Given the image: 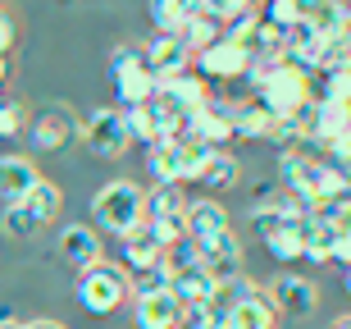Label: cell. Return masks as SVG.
<instances>
[{
	"instance_id": "33",
	"label": "cell",
	"mask_w": 351,
	"mask_h": 329,
	"mask_svg": "<svg viewBox=\"0 0 351 329\" xmlns=\"http://www.w3.org/2000/svg\"><path fill=\"white\" fill-rule=\"evenodd\" d=\"M14 37H19V27H14V14L0 10V60L14 51Z\"/></svg>"
},
{
	"instance_id": "20",
	"label": "cell",
	"mask_w": 351,
	"mask_h": 329,
	"mask_svg": "<svg viewBox=\"0 0 351 329\" xmlns=\"http://www.w3.org/2000/svg\"><path fill=\"white\" fill-rule=\"evenodd\" d=\"M196 10H201V0H151V5H146L156 32H165V37H178Z\"/></svg>"
},
{
	"instance_id": "18",
	"label": "cell",
	"mask_w": 351,
	"mask_h": 329,
	"mask_svg": "<svg viewBox=\"0 0 351 329\" xmlns=\"http://www.w3.org/2000/svg\"><path fill=\"white\" fill-rule=\"evenodd\" d=\"M228 124H233V137L261 142V137H269L274 115L256 101V96H247V101H228Z\"/></svg>"
},
{
	"instance_id": "29",
	"label": "cell",
	"mask_w": 351,
	"mask_h": 329,
	"mask_svg": "<svg viewBox=\"0 0 351 329\" xmlns=\"http://www.w3.org/2000/svg\"><path fill=\"white\" fill-rule=\"evenodd\" d=\"M0 229L10 238H32V234H41V224H37V215L27 211L23 201H10L5 211H0Z\"/></svg>"
},
{
	"instance_id": "28",
	"label": "cell",
	"mask_w": 351,
	"mask_h": 329,
	"mask_svg": "<svg viewBox=\"0 0 351 329\" xmlns=\"http://www.w3.org/2000/svg\"><path fill=\"white\" fill-rule=\"evenodd\" d=\"M215 156L210 146H201L196 137H187V142H178V179L182 183H196L201 179V170H206V160Z\"/></svg>"
},
{
	"instance_id": "4",
	"label": "cell",
	"mask_w": 351,
	"mask_h": 329,
	"mask_svg": "<svg viewBox=\"0 0 351 329\" xmlns=\"http://www.w3.org/2000/svg\"><path fill=\"white\" fill-rule=\"evenodd\" d=\"M187 192H182V183H165V188H151L146 192V224L160 234V242L165 247H173V242H182L187 238Z\"/></svg>"
},
{
	"instance_id": "11",
	"label": "cell",
	"mask_w": 351,
	"mask_h": 329,
	"mask_svg": "<svg viewBox=\"0 0 351 329\" xmlns=\"http://www.w3.org/2000/svg\"><path fill=\"white\" fill-rule=\"evenodd\" d=\"M233 229V215L223 211V201H215V197H196V201H187V238H192V247L201 251V247H210L215 238H223Z\"/></svg>"
},
{
	"instance_id": "14",
	"label": "cell",
	"mask_w": 351,
	"mask_h": 329,
	"mask_svg": "<svg viewBox=\"0 0 351 329\" xmlns=\"http://www.w3.org/2000/svg\"><path fill=\"white\" fill-rule=\"evenodd\" d=\"M192 137L210 151H223L233 142V124H228V101H210L206 110L192 115Z\"/></svg>"
},
{
	"instance_id": "32",
	"label": "cell",
	"mask_w": 351,
	"mask_h": 329,
	"mask_svg": "<svg viewBox=\"0 0 351 329\" xmlns=\"http://www.w3.org/2000/svg\"><path fill=\"white\" fill-rule=\"evenodd\" d=\"M142 65H146L142 46H114V51H110V78L123 73V69H142Z\"/></svg>"
},
{
	"instance_id": "9",
	"label": "cell",
	"mask_w": 351,
	"mask_h": 329,
	"mask_svg": "<svg viewBox=\"0 0 351 329\" xmlns=\"http://www.w3.org/2000/svg\"><path fill=\"white\" fill-rule=\"evenodd\" d=\"M55 247H60V256H64L78 275H87V270H96V265L105 261V242L91 224H64L60 238H55Z\"/></svg>"
},
{
	"instance_id": "13",
	"label": "cell",
	"mask_w": 351,
	"mask_h": 329,
	"mask_svg": "<svg viewBox=\"0 0 351 329\" xmlns=\"http://www.w3.org/2000/svg\"><path fill=\"white\" fill-rule=\"evenodd\" d=\"M132 316H137V329H182L187 306L165 288V293H142V297H132Z\"/></svg>"
},
{
	"instance_id": "35",
	"label": "cell",
	"mask_w": 351,
	"mask_h": 329,
	"mask_svg": "<svg viewBox=\"0 0 351 329\" xmlns=\"http://www.w3.org/2000/svg\"><path fill=\"white\" fill-rule=\"evenodd\" d=\"M328 329H351V311H347V316H333V320H328Z\"/></svg>"
},
{
	"instance_id": "19",
	"label": "cell",
	"mask_w": 351,
	"mask_h": 329,
	"mask_svg": "<svg viewBox=\"0 0 351 329\" xmlns=\"http://www.w3.org/2000/svg\"><path fill=\"white\" fill-rule=\"evenodd\" d=\"M156 73L151 69H123V73H114V92H119V110H137V106H151L156 101Z\"/></svg>"
},
{
	"instance_id": "39",
	"label": "cell",
	"mask_w": 351,
	"mask_h": 329,
	"mask_svg": "<svg viewBox=\"0 0 351 329\" xmlns=\"http://www.w3.org/2000/svg\"><path fill=\"white\" fill-rule=\"evenodd\" d=\"M5 73H10V69H5V60H0V82H5Z\"/></svg>"
},
{
	"instance_id": "7",
	"label": "cell",
	"mask_w": 351,
	"mask_h": 329,
	"mask_svg": "<svg viewBox=\"0 0 351 329\" xmlns=\"http://www.w3.org/2000/svg\"><path fill=\"white\" fill-rule=\"evenodd\" d=\"M196 65V78H215V82H237V78H251V69H256V60H251L247 46H237V41L219 37L215 46H206V51L192 55Z\"/></svg>"
},
{
	"instance_id": "22",
	"label": "cell",
	"mask_w": 351,
	"mask_h": 329,
	"mask_svg": "<svg viewBox=\"0 0 351 329\" xmlns=\"http://www.w3.org/2000/svg\"><path fill=\"white\" fill-rule=\"evenodd\" d=\"M237 179H242V165H237V156H228V151H215V156L206 160V170H201V179H196V183H206L210 192H228Z\"/></svg>"
},
{
	"instance_id": "10",
	"label": "cell",
	"mask_w": 351,
	"mask_h": 329,
	"mask_svg": "<svg viewBox=\"0 0 351 329\" xmlns=\"http://www.w3.org/2000/svg\"><path fill=\"white\" fill-rule=\"evenodd\" d=\"M269 302H274V311H283V316L306 320V316H315V306H319V288H315L306 275H278L269 284Z\"/></svg>"
},
{
	"instance_id": "21",
	"label": "cell",
	"mask_w": 351,
	"mask_h": 329,
	"mask_svg": "<svg viewBox=\"0 0 351 329\" xmlns=\"http://www.w3.org/2000/svg\"><path fill=\"white\" fill-rule=\"evenodd\" d=\"M146 174L156 179V188L182 183L178 179V142H165V137H160L156 146H146Z\"/></svg>"
},
{
	"instance_id": "24",
	"label": "cell",
	"mask_w": 351,
	"mask_h": 329,
	"mask_svg": "<svg viewBox=\"0 0 351 329\" xmlns=\"http://www.w3.org/2000/svg\"><path fill=\"white\" fill-rule=\"evenodd\" d=\"M123 128H128L132 146H156L160 142V124H156V115H151V106L123 110Z\"/></svg>"
},
{
	"instance_id": "2",
	"label": "cell",
	"mask_w": 351,
	"mask_h": 329,
	"mask_svg": "<svg viewBox=\"0 0 351 329\" xmlns=\"http://www.w3.org/2000/svg\"><path fill=\"white\" fill-rule=\"evenodd\" d=\"M146 220V192L132 179H110V183L91 197V229L96 234H132Z\"/></svg>"
},
{
	"instance_id": "6",
	"label": "cell",
	"mask_w": 351,
	"mask_h": 329,
	"mask_svg": "<svg viewBox=\"0 0 351 329\" xmlns=\"http://www.w3.org/2000/svg\"><path fill=\"white\" fill-rule=\"evenodd\" d=\"M32 146L37 151H64V146L78 142V133H82V119L73 115V106L69 101H51V106H41L37 119H32Z\"/></svg>"
},
{
	"instance_id": "16",
	"label": "cell",
	"mask_w": 351,
	"mask_h": 329,
	"mask_svg": "<svg viewBox=\"0 0 351 329\" xmlns=\"http://www.w3.org/2000/svg\"><path fill=\"white\" fill-rule=\"evenodd\" d=\"M201 261H206V270L215 275V284H228V279L242 275V238L228 229L223 238H215L210 247H201Z\"/></svg>"
},
{
	"instance_id": "12",
	"label": "cell",
	"mask_w": 351,
	"mask_h": 329,
	"mask_svg": "<svg viewBox=\"0 0 351 329\" xmlns=\"http://www.w3.org/2000/svg\"><path fill=\"white\" fill-rule=\"evenodd\" d=\"M142 60H146V69L156 73V82L160 78H178V73L192 69V51L182 46V37H165V32H151V37H146Z\"/></svg>"
},
{
	"instance_id": "17",
	"label": "cell",
	"mask_w": 351,
	"mask_h": 329,
	"mask_svg": "<svg viewBox=\"0 0 351 329\" xmlns=\"http://www.w3.org/2000/svg\"><path fill=\"white\" fill-rule=\"evenodd\" d=\"M41 183L37 165L27 156H0V201H27V192Z\"/></svg>"
},
{
	"instance_id": "25",
	"label": "cell",
	"mask_w": 351,
	"mask_h": 329,
	"mask_svg": "<svg viewBox=\"0 0 351 329\" xmlns=\"http://www.w3.org/2000/svg\"><path fill=\"white\" fill-rule=\"evenodd\" d=\"M182 329H233V316L223 311L215 297H206V302L187 306V316H182Z\"/></svg>"
},
{
	"instance_id": "36",
	"label": "cell",
	"mask_w": 351,
	"mask_h": 329,
	"mask_svg": "<svg viewBox=\"0 0 351 329\" xmlns=\"http://www.w3.org/2000/svg\"><path fill=\"white\" fill-rule=\"evenodd\" d=\"M0 329H19V325L10 320V311H0Z\"/></svg>"
},
{
	"instance_id": "34",
	"label": "cell",
	"mask_w": 351,
	"mask_h": 329,
	"mask_svg": "<svg viewBox=\"0 0 351 329\" xmlns=\"http://www.w3.org/2000/svg\"><path fill=\"white\" fill-rule=\"evenodd\" d=\"M19 329H64V325H60V320H46V316H41V320H27V325H19Z\"/></svg>"
},
{
	"instance_id": "1",
	"label": "cell",
	"mask_w": 351,
	"mask_h": 329,
	"mask_svg": "<svg viewBox=\"0 0 351 329\" xmlns=\"http://www.w3.org/2000/svg\"><path fill=\"white\" fill-rule=\"evenodd\" d=\"M251 87H256V101L269 110L274 119H297L301 110L311 106V73L297 65H265V69H251Z\"/></svg>"
},
{
	"instance_id": "37",
	"label": "cell",
	"mask_w": 351,
	"mask_h": 329,
	"mask_svg": "<svg viewBox=\"0 0 351 329\" xmlns=\"http://www.w3.org/2000/svg\"><path fill=\"white\" fill-rule=\"evenodd\" d=\"M342 284H347V293H351V265H347V270H342Z\"/></svg>"
},
{
	"instance_id": "31",
	"label": "cell",
	"mask_w": 351,
	"mask_h": 329,
	"mask_svg": "<svg viewBox=\"0 0 351 329\" xmlns=\"http://www.w3.org/2000/svg\"><path fill=\"white\" fill-rule=\"evenodd\" d=\"M23 110H27L23 101H0V142L14 137V133H23V124H27Z\"/></svg>"
},
{
	"instance_id": "8",
	"label": "cell",
	"mask_w": 351,
	"mask_h": 329,
	"mask_svg": "<svg viewBox=\"0 0 351 329\" xmlns=\"http://www.w3.org/2000/svg\"><path fill=\"white\" fill-rule=\"evenodd\" d=\"M119 256H123V275L137 279V275H151V270L165 265V242H160V234L142 220L132 234L119 238Z\"/></svg>"
},
{
	"instance_id": "5",
	"label": "cell",
	"mask_w": 351,
	"mask_h": 329,
	"mask_svg": "<svg viewBox=\"0 0 351 329\" xmlns=\"http://www.w3.org/2000/svg\"><path fill=\"white\" fill-rule=\"evenodd\" d=\"M82 142H87V151L96 160H119L123 151H128V128H123V110L119 106H96L87 119H82Z\"/></svg>"
},
{
	"instance_id": "26",
	"label": "cell",
	"mask_w": 351,
	"mask_h": 329,
	"mask_svg": "<svg viewBox=\"0 0 351 329\" xmlns=\"http://www.w3.org/2000/svg\"><path fill=\"white\" fill-rule=\"evenodd\" d=\"M233 329H274V302L261 293V297L233 306Z\"/></svg>"
},
{
	"instance_id": "38",
	"label": "cell",
	"mask_w": 351,
	"mask_h": 329,
	"mask_svg": "<svg viewBox=\"0 0 351 329\" xmlns=\"http://www.w3.org/2000/svg\"><path fill=\"white\" fill-rule=\"evenodd\" d=\"M342 174H347V192H351V165H347V170H342Z\"/></svg>"
},
{
	"instance_id": "23",
	"label": "cell",
	"mask_w": 351,
	"mask_h": 329,
	"mask_svg": "<svg viewBox=\"0 0 351 329\" xmlns=\"http://www.w3.org/2000/svg\"><path fill=\"white\" fill-rule=\"evenodd\" d=\"M27 211L37 215V224H51V220H60V211H64V192H60V183H51V179H41L32 192H27V201H23Z\"/></svg>"
},
{
	"instance_id": "15",
	"label": "cell",
	"mask_w": 351,
	"mask_h": 329,
	"mask_svg": "<svg viewBox=\"0 0 351 329\" xmlns=\"http://www.w3.org/2000/svg\"><path fill=\"white\" fill-rule=\"evenodd\" d=\"M301 242H306V261L311 265H328L338 251V229L328 220V211H311L301 224Z\"/></svg>"
},
{
	"instance_id": "27",
	"label": "cell",
	"mask_w": 351,
	"mask_h": 329,
	"mask_svg": "<svg viewBox=\"0 0 351 329\" xmlns=\"http://www.w3.org/2000/svg\"><path fill=\"white\" fill-rule=\"evenodd\" d=\"M261 19L274 32H292V27L306 19V5H301V0H269V5H261Z\"/></svg>"
},
{
	"instance_id": "3",
	"label": "cell",
	"mask_w": 351,
	"mask_h": 329,
	"mask_svg": "<svg viewBox=\"0 0 351 329\" xmlns=\"http://www.w3.org/2000/svg\"><path fill=\"white\" fill-rule=\"evenodd\" d=\"M73 297H78V306L87 311V316L96 320H110L123 311V302L132 297V279L119 270V265L101 261L96 270H87V275H78V288H73Z\"/></svg>"
},
{
	"instance_id": "30",
	"label": "cell",
	"mask_w": 351,
	"mask_h": 329,
	"mask_svg": "<svg viewBox=\"0 0 351 329\" xmlns=\"http://www.w3.org/2000/svg\"><path fill=\"white\" fill-rule=\"evenodd\" d=\"M328 220H333V229H338V251H333V261L347 270L351 265V197L338 201V206H328Z\"/></svg>"
}]
</instances>
